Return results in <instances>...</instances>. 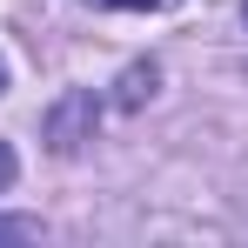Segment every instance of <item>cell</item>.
<instances>
[{
    "mask_svg": "<svg viewBox=\"0 0 248 248\" xmlns=\"http://www.w3.org/2000/svg\"><path fill=\"white\" fill-rule=\"evenodd\" d=\"M14 168H20V161H14V148H7V141H0V195H7V188H14Z\"/></svg>",
    "mask_w": 248,
    "mask_h": 248,
    "instance_id": "3957f363",
    "label": "cell"
},
{
    "mask_svg": "<svg viewBox=\"0 0 248 248\" xmlns=\"http://www.w3.org/2000/svg\"><path fill=\"white\" fill-rule=\"evenodd\" d=\"M101 7H134V14H148V7H174V0H101Z\"/></svg>",
    "mask_w": 248,
    "mask_h": 248,
    "instance_id": "277c9868",
    "label": "cell"
},
{
    "mask_svg": "<svg viewBox=\"0 0 248 248\" xmlns=\"http://www.w3.org/2000/svg\"><path fill=\"white\" fill-rule=\"evenodd\" d=\"M0 94H7V61H0Z\"/></svg>",
    "mask_w": 248,
    "mask_h": 248,
    "instance_id": "5b68a950",
    "label": "cell"
},
{
    "mask_svg": "<svg viewBox=\"0 0 248 248\" xmlns=\"http://www.w3.org/2000/svg\"><path fill=\"white\" fill-rule=\"evenodd\" d=\"M81 121H94V94H67V101L47 114V134H54V148H61V155H74V148L87 141Z\"/></svg>",
    "mask_w": 248,
    "mask_h": 248,
    "instance_id": "6da1fadb",
    "label": "cell"
},
{
    "mask_svg": "<svg viewBox=\"0 0 248 248\" xmlns=\"http://www.w3.org/2000/svg\"><path fill=\"white\" fill-rule=\"evenodd\" d=\"M141 94H155V67H134V74L121 81V101H127V108H141Z\"/></svg>",
    "mask_w": 248,
    "mask_h": 248,
    "instance_id": "7a4b0ae2",
    "label": "cell"
}]
</instances>
